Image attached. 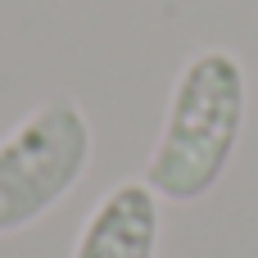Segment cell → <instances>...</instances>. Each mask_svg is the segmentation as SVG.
Returning a JSON list of instances; mask_svg holds the SVG:
<instances>
[{
  "label": "cell",
  "mask_w": 258,
  "mask_h": 258,
  "mask_svg": "<svg viewBox=\"0 0 258 258\" xmlns=\"http://www.w3.org/2000/svg\"><path fill=\"white\" fill-rule=\"evenodd\" d=\"M159 254V195L145 181H118L86 218L73 258H154Z\"/></svg>",
  "instance_id": "obj_3"
},
{
  "label": "cell",
  "mask_w": 258,
  "mask_h": 258,
  "mask_svg": "<svg viewBox=\"0 0 258 258\" xmlns=\"http://www.w3.org/2000/svg\"><path fill=\"white\" fill-rule=\"evenodd\" d=\"M249 82L231 50H200L172 82L168 118L145 168V186L168 204L204 200L222 177L245 132Z\"/></svg>",
  "instance_id": "obj_1"
},
{
  "label": "cell",
  "mask_w": 258,
  "mask_h": 258,
  "mask_svg": "<svg viewBox=\"0 0 258 258\" xmlns=\"http://www.w3.org/2000/svg\"><path fill=\"white\" fill-rule=\"evenodd\" d=\"M91 168V122L77 100L54 95L36 104L0 141V236L27 231Z\"/></svg>",
  "instance_id": "obj_2"
}]
</instances>
